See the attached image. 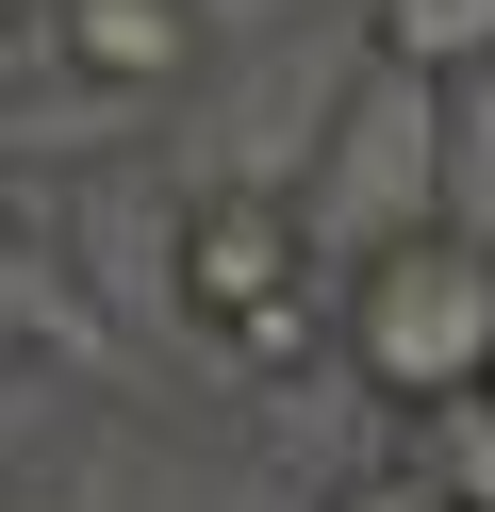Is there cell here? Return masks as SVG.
<instances>
[{
  "mask_svg": "<svg viewBox=\"0 0 495 512\" xmlns=\"http://www.w3.org/2000/svg\"><path fill=\"white\" fill-rule=\"evenodd\" d=\"M165 298L248 380H314L330 347H347V248H330V215L297 199V182H215V199H182V232H165Z\"/></svg>",
  "mask_w": 495,
  "mask_h": 512,
  "instance_id": "1",
  "label": "cell"
},
{
  "mask_svg": "<svg viewBox=\"0 0 495 512\" xmlns=\"http://www.w3.org/2000/svg\"><path fill=\"white\" fill-rule=\"evenodd\" d=\"M429 182H446V83L429 67H396V50H363V83L330 100V149H314V182L297 199L330 215V248H380V232H429Z\"/></svg>",
  "mask_w": 495,
  "mask_h": 512,
  "instance_id": "3",
  "label": "cell"
},
{
  "mask_svg": "<svg viewBox=\"0 0 495 512\" xmlns=\"http://www.w3.org/2000/svg\"><path fill=\"white\" fill-rule=\"evenodd\" d=\"M330 512H479V496H446V479H429L413 446H380L363 479H330Z\"/></svg>",
  "mask_w": 495,
  "mask_h": 512,
  "instance_id": "7",
  "label": "cell"
},
{
  "mask_svg": "<svg viewBox=\"0 0 495 512\" xmlns=\"http://www.w3.org/2000/svg\"><path fill=\"white\" fill-rule=\"evenodd\" d=\"M347 364H363V397H396V413H429V397H479L495 380V248L479 232H380L347 265Z\"/></svg>",
  "mask_w": 495,
  "mask_h": 512,
  "instance_id": "2",
  "label": "cell"
},
{
  "mask_svg": "<svg viewBox=\"0 0 495 512\" xmlns=\"http://www.w3.org/2000/svg\"><path fill=\"white\" fill-rule=\"evenodd\" d=\"M396 430H413V463L446 479V496H479V512H495V380H479V397H429V413H396Z\"/></svg>",
  "mask_w": 495,
  "mask_h": 512,
  "instance_id": "6",
  "label": "cell"
},
{
  "mask_svg": "<svg viewBox=\"0 0 495 512\" xmlns=\"http://www.w3.org/2000/svg\"><path fill=\"white\" fill-rule=\"evenodd\" d=\"M363 50H396V67H429V83H462V67H495V0H363Z\"/></svg>",
  "mask_w": 495,
  "mask_h": 512,
  "instance_id": "5",
  "label": "cell"
},
{
  "mask_svg": "<svg viewBox=\"0 0 495 512\" xmlns=\"http://www.w3.org/2000/svg\"><path fill=\"white\" fill-rule=\"evenodd\" d=\"M198 50H215L198 0H50V67L99 83V100H182Z\"/></svg>",
  "mask_w": 495,
  "mask_h": 512,
  "instance_id": "4",
  "label": "cell"
}]
</instances>
